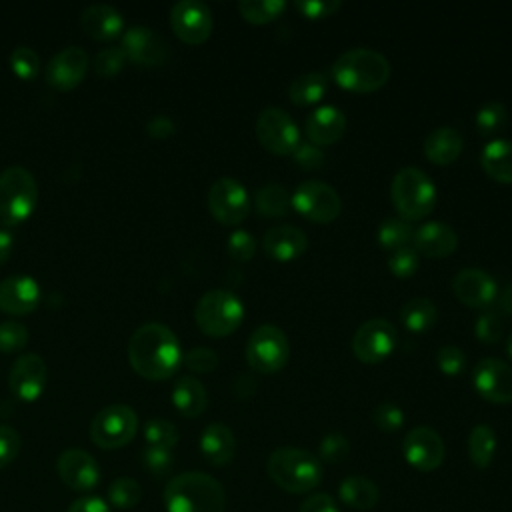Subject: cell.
<instances>
[{"label": "cell", "instance_id": "1", "mask_svg": "<svg viewBox=\"0 0 512 512\" xmlns=\"http://www.w3.org/2000/svg\"><path fill=\"white\" fill-rule=\"evenodd\" d=\"M128 360L140 376L164 380L172 376L182 362L180 342L176 334L160 322L142 324L128 340Z\"/></svg>", "mask_w": 512, "mask_h": 512}, {"label": "cell", "instance_id": "2", "mask_svg": "<svg viewBox=\"0 0 512 512\" xmlns=\"http://www.w3.org/2000/svg\"><path fill=\"white\" fill-rule=\"evenodd\" d=\"M166 512H224V486L204 472H182L164 488Z\"/></svg>", "mask_w": 512, "mask_h": 512}, {"label": "cell", "instance_id": "3", "mask_svg": "<svg viewBox=\"0 0 512 512\" xmlns=\"http://www.w3.org/2000/svg\"><path fill=\"white\" fill-rule=\"evenodd\" d=\"M270 480L290 494H306L324 478V466L318 456L304 448H276L266 462Z\"/></svg>", "mask_w": 512, "mask_h": 512}, {"label": "cell", "instance_id": "4", "mask_svg": "<svg viewBox=\"0 0 512 512\" xmlns=\"http://www.w3.org/2000/svg\"><path fill=\"white\" fill-rule=\"evenodd\" d=\"M390 78V62L376 50L352 48L332 64V80L356 94H368L382 88Z\"/></svg>", "mask_w": 512, "mask_h": 512}, {"label": "cell", "instance_id": "5", "mask_svg": "<svg viewBox=\"0 0 512 512\" xmlns=\"http://www.w3.org/2000/svg\"><path fill=\"white\" fill-rule=\"evenodd\" d=\"M390 196L396 212L406 222H416L428 216L436 204V188L426 172L408 166L396 172Z\"/></svg>", "mask_w": 512, "mask_h": 512}, {"label": "cell", "instance_id": "6", "mask_svg": "<svg viewBox=\"0 0 512 512\" xmlns=\"http://www.w3.org/2000/svg\"><path fill=\"white\" fill-rule=\"evenodd\" d=\"M38 200V186L24 166H8L0 172V222L16 226L24 222Z\"/></svg>", "mask_w": 512, "mask_h": 512}, {"label": "cell", "instance_id": "7", "mask_svg": "<svg viewBox=\"0 0 512 512\" xmlns=\"http://www.w3.org/2000/svg\"><path fill=\"white\" fill-rule=\"evenodd\" d=\"M194 318L204 334L212 338H224L238 330L242 324L244 306L240 298L228 290H208L196 302Z\"/></svg>", "mask_w": 512, "mask_h": 512}, {"label": "cell", "instance_id": "8", "mask_svg": "<svg viewBox=\"0 0 512 512\" xmlns=\"http://www.w3.org/2000/svg\"><path fill=\"white\" fill-rule=\"evenodd\" d=\"M290 358V344L286 334L272 324L258 326L246 342V362L254 372H280Z\"/></svg>", "mask_w": 512, "mask_h": 512}, {"label": "cell", "instance_id": "9", "mask_svg": "<svg viewBox=\"0 0 512 512\" xmlns=\"http://www.w3.org/2000/svg\"><path fill=\"white\" fill-rule=\"evenodd\" d=\"M138 430V416L126 404H110L96 412L90 422V438L104 450L128 444Z\"/></svg>", "mask_w": 512, "mask_h": 512}, {"label": "cell", "instance_id": "10", "mask_svg": "<svg viewBox=\"0 0 512 512\" xmlns=\"http://www.w3.org/2000/svg\"><path fill=\"white\" fill-rule=\"evenodd\" d=\"M292 208L310 222L328 224L340 216L342 200L330 184L306 180L294 190Z\"/></svg>", "mask_w": 512, "mask_h": 512}, {"label": "cell", "instance_id": "11", "mask_svg": "<svg viewBox=\"0 0 512 512\" xmlns=\"http://www.w3.org/2000/svg\"><path fill=\"white\" fill-rule=\"evenodd\" d=\"M258 142L272 154L288 156L300 144V132L292 116L276 106L264 108L256 120Z\"/></svg>", "mask_w": 512, "mask_h": 512}, {"label": "cell", "instance_id": "12", "mask_svg": "<svg viewBox=\"0 0 512 512\" xmlns=\"http://www.w3.org/2000/svg\"><path fill=\"white\" fill-rule=\"evenodd\" d=\"M208 208L220 224L234 226L248 216L250 198L236 178L222 176L208 190Z\"/></svg>", "mask_w": 512, "mask_h": 512}, {"label": "cell", "instance_id": "13", "mask_svg": "<svg viewBox=\"0 0 512 512\" xmlns=\"http://www.w3.org/2000/svg\"><path fill=\"white\" fill-rule=\"evenodd\" d=\"M396 344V328L386 318L366 320L352 338V352L364 364L386 360Z\"/></svg>", "mask_w": 512, "mask_h": 512}, {"label": "cell", "instance_id": "14", "mask_svg": "<svg viewBox=\"0 0 512 512\" xmlns=\"http://www.w3.org/2000/svg\"><path fill=\"white\" fill-rule=\"evenodd\" d=\"M120 46L126 58L140 66H162L170 56V44L166 38L142 24L126 28Z\"/></svg>", "mask_w": 512, "mask_h": 512}, {"label": "cell", "instance_id": "15", "mask_svg": "<svg viewBox=\"0 0 512 512\" xmlns=\"http://www.w3.org/2000/svg\"><path fill=\"white\" fill-rule=\"evenodd\" d=\"M402 454L418 472H432L444 462V440L430 426H414L402 440Z\"/></svg>", "mask_w": 512, "mask_h": 512}, {"label": "cell", "instance_id": "16", "mask_svg": "<svg viewBox=\"0 0 512 512\" xmlns=\"http://www.w3.org/2000/svg\"><path fill=\"white\" fill-rule=\"evenodd\" d=\"M172 30L186 44H202L208 40L214 20L210 8L200 0H180L170 10Z\"/></svg>", "mask_w": 512, "mask_h": 512}, {"label": "cell", "instance_id": "17", "mask_svg": "<svg viewBox=\"0 0 512 512\" xmlns=\"http://www.w3.org/2000/svg\"><path fill=\"white\" fill-rule=\"evenodd\" d=\"M472 382L476 392L492 404L512 402V368L498 358H484L474 366Z\"/></svg>", "mask_w": 512, "mask_h": 512}, {"label": "cell", "instance_id": "18", "mask_svg": "<svg viewBox=\"0 0 512 512\" xmlns=\"http://www.w3.org/2000/svg\"><path fill=\"white\" fill-rule=\"evenodd\" d=\"M56 470L60 480L76 492H90L100 482V468L92 454L82 448H68L58 456Z\"/></svg>", "mask_w": 512, "mask_h": 512}, {"label": "cell", "instance_id": "19", "mask_svg": "<svg viewBox=\"0 0 512 512\" xmlns=\"http://www.w3.org/2000/svg\"><path fill=\"white\" fill-rule=\"evenodd\" d=\"M46 378H48V370L44 360L34 352H26L14 360L10 368L8 384L16 398L24 402H34L42 394L46 386Z\"/></svg>", "mask_w": 512, "mask_h": 512}, {"label": "cell", "instance_id": "20", "mask_svg": "<svg viewBox=\"0 0 512 512\" xmlns=\"http://www.w3.org/2000/svg\"><path fill=\"white\" fill-rule=\"evenodd\" d=\"M456 298L470 308H488L496 298V282L480 268H464L452 280Z\"/></svg>", "mask_w": 512, "mask_h": 512}, {"label": "cell", "instance_id": "21", "mask_svg": "<svg viewBox=\"0 0 512 512\" xmlns=\"http://www.w3.org/2000/svg\"><path fill=\"white\" fill-rule=\"evenodd\" d=\"M88 68V54L80 46H68L58 50L48 66H46V80L58 90L74 88L86 74Z\"/></svg>", "mask_w": 512, "mask_h": 512}, {"label": "cell", "instance_id": "22", "mask_svg": "<svg viewBox=\"0 0 512 512\" xmlns=\"http://www.w3.org/2000/svg\"><path fill=\"white\" fill-rule=\"evenodd\" d=\"M40 302V286L28 274H14L0 282V310L6 314H28Z\"/></svg>", "mask_w": 512, "mask_h": 512}, {"label": "cell", "instance_id": "23", "mask_svg": "<svg viewBox=\"0 0 512 512\" xmlns=\"http://www.w3.org/2000/svg\"><path fill=\"white\" fill-rule=\"evenodd\" d=\"M262 248L268 258L276 262H290L300 258L308 248L306 234L296 226H274L266 230L262 238Z\"/></svg>", "mask_w": 512, "mask_h": 512}, {"label": "cell", "instance_id": "24", "mask_svg": "<svg viewBox=\"0 0 512 512\" xmlns=\"http://www.w3.org/2000/svg\"><path fill=\"white\" fill-rule=\"evenodd\" d=\"M412 248L428 258H446L458 246V234L446 222H426L412 238Z\"/></svg>", "mask_w": 512, "mask_h": 512}, {"label": "cell", "instance_id": "25", "mask_svg": "<svg viewBox=\"0 0 512 512\" xmlns=\"http://www.w3.org/2000/svg\"><path fill=\"white\" fill-rule=\"evenodd\" d=\"M306 138L316 146L336 144L346 132V116L336 106H320L306 118Z\"/></svg>", "mask_w": 512, "mask_h": 512}, {"label": "cell", "instance_id": "26", "mask_svg": "<svg viewBox=\"0 0 512 512\" xmlns=\"http://www.w3.org/2000/svg\"><path fill=\"white\" fill-rule=\"evenodd\" d=\"M80 26L92 38H114L124 28V18L112 4L96 2L80 12Z\"/></svg>", "mask_w": 512, "mask_h": 512}, {"label": "cell", "instance_id": "27", "mask_svg": "<svg viewBox=\"0 0 512 512\" xmlns=\"http://www.w3.org/2000/svg\"><path fill=\"white\" fill-rule=\"evenodd\" d=\"M200 452L212 466H226L236 454L234 432L222 422L208 424L200 434Z\"/></svg>", "mask_w": 512, "mask_h": 512}, {"label": "cell", "instance_id": "28", "mask_svg": "<svg viewBox=\"0 0 512 512\" xmlns=\"http://www.w3.org/2000/svg\"><path fill=\"white\" fill-rule=\"evenodd\" d=\"M462 136L458 130L450 128V126H440L436 130H432L426 140H424V154L432 164H452L454 160H458L460 152H462Z\"/></svg>", "mask_w": 512, "mask_h": 512}, {"label": "cell", "instance_id": "29", "mask_svg": "<svg viewBox=\"0 0 512 512\" xmlns=\"http://www.w3.org/2000/svg\"><path fill=\"white\" fill-rule=\"evenodd\" d=\"M172 404L182 416L196 418L208 406L206 388L194 376H180L172 386Z\"/></svg>", "mask_w": 512, "mask_h": 512}, {"label": "cell", "instance_id": "30", "mask_svg": "<svg viewBox=\"0 0 512 512\" xmlns=\"http://www.w3.org/2000/svg\"><path fill=\"white\" fill-rule=\"evenodd\" d=\"M480 164L484 172L502 184H512V142L492 140L482 148Z\"/></svg>", "mask_w": 512, "mask_h": 512}, {"label": "cell", "instance_id": "31", "mask_svg": "<svg viewBox=\"0 0 512 512\" xmlns=\"http://www.w3.org/2000/svg\"><path fill=\"white\" fill-rule=\"evenodd\" d=\"M340 500L354 510H372L378 504V486L366 476H348L338 488Z\"/></svg>", "mask_w": 512, "mask_h": 512}, {"label": "cell", "instance_id": "32", "mask_svg": "<svg viewBox=\"0 0 512 512\" xmlns=\"http://www.w3.org/2000/svg\"><path fill=\"white\" fill-rule=\"evenodd\" d=\"M328 90V78L322 72H306L292 80L288 86V96L292 104L298 106H310L324 98Z\"/></svg>", "mask_w": 512, "mask_h": 512}, {"label": "cell", "instance_id": "33", "mask_svg": "<svg viewBox=\"0 0 512 512\" xmlns=\"http://www.w3.org/2000/svg\"><path fill=\"white\" fill-rule=\"evenodd\" d=\"M496 454V434L488 424H478L468 434V458L470 462L484 470L492 464Z\"/></svg>", "mask_w": 512, "mask_h": 512}, {"label": "cell", "instance_id": "34", "mask_svg": "<svg viewBox=\"0 0 512 512\" xmlns=\"http://www.w3.org/2000/svg\"><path fill=\"white\" fill-rule=\"evenodd\" d=\"M402 324L410 332H426L438 320V310L430 298H412L400 310Z\"/></svg>", "mask_w": 512, "mask_h": 512}, {"label": "cell", "instance_id": "35", "mask_svg": "<svg viewBox=\"0 0 512 512\" xmlns=\"http://www.w3.org/2000/svg\"><path fill=\"white\" fill-rule=\"evenodd\" d=\"M292 208V196L280 184H266L256 192V210L260 216L278 218L286 216Z\"/></svg>", "mask_w": 512, "mask_h": 512}, {"label": "cell", "instance_id": "36", "mask_svg": "<svg viewBox=\"0 0 512 512\" xmlns=\"http://www.w3.org/2000/svg\"><path fill=\"white\" fill-rule=\"evenodd\" d=\"M376 238H378V244L386 250H400V248H406L410 246L412 238H414V230L412 226L402 220V218H386L380 226H378V232H376Z\"/></svg>", "mask_w": 512, "mask_h": 512}, {"label": "cell", "instance_id": "37", "mask_svg": "<svg viewBox=\"0 0 512 512\" xmlns=\"http://www.w3.org/2000/svg\"><path fill=\"white\" fill-rule=\"evenodd\" d=\"M286 8V2L282 0H242L238 4V10L242 18L250 24H268L276 20Z\"/></svg>", "mask_w": 512, "mask_h": 512}, {"label": "cell", "instance_id": "38", "mask_svg": "<svg viewBox=\"0 0 512 512\" xmlns=\"http://www.w3.org/2000/svg\"><path fill=\"white\" fill-rule=\"evenodd\" d=\"M142 500L140 484L130 476H120L108 486V504L118 510H130Z\"/></svg>", "mask_w": 512, "mask_h": 512}, {"label": "cell", "instance_id": "39", "mask_svg": "<svg viewBox=\"0 0 512 512\" xmlns=\"http://www.w3.org/2000/svg\"><path fill=\"white\" fill-rule=\"evenodd\" d=\"M144 440L148 446L172 450L178 442V428L164 418H150L144 424Z\"/></svg>", "mask_w": 512, "mask_h": 512}, {"label": "cell", "instance_id": "40", "mask_svg": "<svg viewBox=\"0 0 512 512\" xmlns=\"http://www.w3.org/2000/svg\"><path fill=\"white\" fill-rule=\"evenodd\" d=\"M506 122V108L504 104L500 102H488L484 104L478 112H476V118H474V124H476V130L482 134V136H490L494 132H498Z\"/></svg>", "mask_w": 512, "mask_h": 512}, {"label": "cell", "instance_id": "41", "mask_svg": "<svg viewBox=\"0 0 512 512\" xmlns=\"http://www.w3.org/2000/svg\"><path fill=\"white\" fill-rule=\"evenodd\" d=\"M348 454H350V442H348V438L344 434L332 432V434H326L320 440V446H318L320 462L338 464V462L346 460Z\"/></svg>", "mask_w": 512, "mask_h": 512}, {"label": "cell", "instance_id": "42", "mask_svg": "<svg viewBox=\"0 0 512 512\" xmlns=\"http://www.w3.org/2000/svg\"><path fill=\"white\" fill-rule=\"evenodd\" d=\"M372 422L376 424L378 430H382L386 434H392V432H398L404 426V412L394 402H382L374 408Z\"/></svg>", "mask_w": 512, "mask_h": 512}, {"label": "cell", "instance_id": "43", "mask_svg": "<svg viewBox=\"0 0 512 512\" xmlns=\"http://www.w3.org/2000/svg\"><path fill=\"white\" fill-rule=\"evenodd\" d=\"M474 332H476V338L484 344H496L502 334H504V322L500 318L498 312L494 310H484L478 320H476V326H474Z\"/></svg>", "mask_w": 512, "mask_h": 512}, {"label": "cell", "instance_id": "44", "mask_svg": "<svg viewBox=\"0 0 512 512\" xmlns=\"http://www.w3.org/2000/svg\"><path fill=\"white\" fill-rule=\"evenodd\" d=\"M10 66L12 70L24 78V80H30L38 74L40 70V58L38 54L28 48V46H16L12 52H10Z\"/></svg>", "mask_w": 512, "mask_h": 512}, {"label": "cell", "instance_id": "45", "mask_svg": "<svg viewBox=\"0 0 512 512\" xmlns=\"http://www.w3.org/2000/svg\"><path fill=\"white\" fill-rule=\"evenodd\" d=\"M418 266H420V254L412 246L400 248L392 252V256L388 258V270L398 278L414 276Z\"/></svg>", "mask_w": 512, "mask_h": 512}, {"label": "cell", "instance_id": "46", "mask_svg": "<svg viewBox=\"0 0 512 512\" xmlns=\"http://www.w3.org/2000/svg\"><path fill=\"white\" fill-rule=\"evenodd\" d=\"M124 60H126V54L122 46H106L94 56L92 66L98 76L106 78V76H114L124 66Z\"/></svg>", "mask_w": 512, "mask_h": 512}, {"label": "cell", "instance_id": "47", "mask_svg": "<svg viewBox=\"0 0 512 512\" xmlns=\"http://www.w3.org/2000/svg\"><path fill=\"white\" fill-rule=\"evenodd\" d=\"M28 342V330L22 322L6 320L0 322V352H16Z\"/></svg>", "mask_w": 512, "mask_h": 512}, {"label": "cell", "instance_id": "48", "mask_svg": "<svg viewBox=\"0 0 512 512\" xmlns=\"http://www.w3.org/2000/svg\"><path fill=\"white\" fill-rule=\"evenodd\" d=\"M436 366L446 376H458L466 368V354L458 346H442L436 352Z\"/></svg>", "mask_w": 512, "mask_h": 512}, {"label": "cell", "instance_id": "49", "mask_svg": "<svg viewBox=\"0 0 512 512\" xmlns=\"http://www.w3.org/2000/svg\"><path fill=\"white\" fill-rule=\"evenodd\" d=\"M142 462L146 466V470L154 476H164L172 470L174 466V456L172 450L166 448H156V446H146V450L142 452Z\"/></svg>", "mask_w": 512, "mask_h": 512}, {"label": "cell", "instance_id": "50", "mask_svg": "<svg viewBox=\"0 0 512 512\" xmlns=\"http://www.w3.org/2000/svg\"><path fill=\"white\" fill-rule=\"evenodd\" d=\"M228 254L238 260V262H248L252 260L254 252H256V240L250 232L246 230H234L230 236H228Z\"/></svg>", "mask_w": 512, "mask_h": 512}, {"label": "cell", "instance_id": "51", "mask_svg": "<svg viewBox=\"0 0 512 512\" xmlns=\"http://www.w3.org/2000/svg\"><path fill=\"white\" fill-rule=\"evenodd\" d=\"M182 362L192 372H212L218 366V356L212 348L196 346L182 356Z\"/></svg>", "mask_w": 512, "mask_h": 512}, {"label": "cell", "instance_id": "52", "mask_svg": "<svg viewBox=\"0 0 512 512\" xmlns=\"http://www.w3.org/2000/svg\"><path fill=\"white\" fill-rule=\"evenodd\" d=\"M342 6V2L338 0H298L294 2V8L304 16V18H328L334 12H338Z\"/></svg>", "mask_w": 512, "mask_h": 512}, {"label": "cell", "instance_id": "53", "mask_svg": "<svg viewBox=\"0 0 512 512\" xmlns=\"http://www.w3.org/2000/svg\"><path fill=\"white\" fill-rule=\"evenodd\" d=\"M294 162L304 168V170H318L324 164V152L320 146L312 144V142H300L296 146V150L292 152Z\"/></svg>", "mask_w": 512, "mask_h": 512}, {"label": "cell", "instance_id": "54", "mask_svg": "<svg viewBox=\"0 0 512 512\" xmlns=\"http://www.w3.org/2000/svg\"><path fill=\"white\" fill-rule=\"evenodd\" d=\"M20 450V434L8 426V424H0V470L6 468Z\"/></svg>", "mask_w": 512, "mask_h": 512}, {"label": "cell", "instance_id": "55", "mask_svg": "<svg viewBox=\"0 0 512 512\" xmlns=\"http://www.w3.org/2000/svg\"><path fill=\"white\" fill-rule=\"evenodd\" d=\"M298 512H340L336 500L330 496V494H324V492H318V494H312L308 496Z\"/></svg>", "mask_w": 512, "mask_h": 512}, {"label": "cell", "instance_id": "56", "mask_svg": "<svg viewBox=\"0 0 512 512\" xmlns=\"http://www.w3.org/2000/svg\"><path fill=\"white\" fill-rule=\"evenodd\" d=\"M174 130H176L174 122H172L168 116H164V114L152 116V118L148 120V124H146V132H148L152 138H168V136L174 134Z\"/></svg>", "mask_w": 512, "mask_h": 512}, {"label": "cell", "instance_id": "57", "mask_svg": "<svg viewBox=\"0 0 512 512\" xmlns=\"http://www.w3.org/2000/svg\"><path fill=\"white\" fill-rule=\"evenodd\" d=\"M66 512H112L110 504L98 496H84L74 500Z\"/></svg>", "mask_w": 512, "mask_h": 512}, {"label": "cell", "instance_id": "58", "mask_svg": "<svg viewBox=\"0 0 512 512\" xmlns=\"http://www.w3.org/2000/svg\"><path fill=\"white\" fill-rule=\"evenodd\" d=\"M240 388H244V390H242V394H240V398H248V396H252V394H254L256 380H254V378H250V376H246V374H242V376L238 378L236 386H234V392H238Z\"/></svg>", "mask_w": 512, "mask_h": 512}, {"label": "cell", "instance_id": "59", "mask_svg": "<svg viewBox=\"0 0 512 512\" xmlns=\"http://www.w3.org/2000/svg\"><path fill=\"white\" fill-rule=\"evenodd\" d=\"M10 252H12V234L6 230H0V264L8 260Z\"/></svg>", "mask_w": 512, "mask_h": 512}, {"label": "cell", "instance_id": "60", "mask_svg": "<svg viewBox=\"0 0 512 512\" xmlns=\"http://www.w3.org/2000/svg\"><path fill=\"white\" fill-rule=\"evenodd\" d=\"M500 308L506 312V314H512V282L504 288L502 296H500Z\"/></svg>", "mask_w": 512, "mask_h": 512}, {"label": "cell", "instance_id": "61", "mask_svg": "<svg viewBox=\"0 0 512 512\" xmlns=\"http://www.w3.org/2000/svg\"><path fill=\"white\" fill-rule=\"evenodd\" d=\"M506 350H508V356L512 358V336L508 338V344H506Z\"/></svg>", "mask_w": 512, "mask_h": 512}]
</instances>
